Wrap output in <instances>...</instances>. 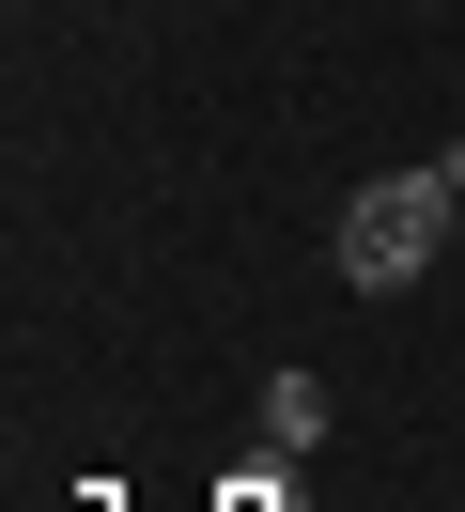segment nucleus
I'll list each match as a JSON object with an SVG mask.
<instances>
[{"label": "nucleus", "instance_id": "3", "mask_svg": "<svg viewBox=\"0 0 465 512\" xmlns=\"http://www.w3.org/2000/svg\"><path fill=\"white\" fill-rule=\"evenodd\" d=\"M217 512H295V466H279V450H264V466H233V481H217Z\"/></svg>", "mask_w": 465, "mask_h": 512}, {"label": "nucleus", "instance_id": "2", "mask_svg": "<svg viewBox=\"0 0 465 512\" xmlns=\"http://www.w3.org/2000/svg\"><path fill=\"white\" fill-rule=\"evenodd\" d=\"M326 435H341V388L326 373H264V450H279V466H310Z\"/></svg>", "mask_w": 465, "mask_h": 512}, {"label": "nucleus", "instance_id": "1", "mask_svg": "<svg viewBox=\"0 0 465 512\" xmlns=\"http://www.w3.org/2000/svg\"><path fill=\"white\" fill-rule=\"evenodd\" d=\"M434 249H465V140H434L419 171H372L357 202H341V295H403Z\"/></svg>", "mask_w": 465, "mask_h": 512}]
</instances>
